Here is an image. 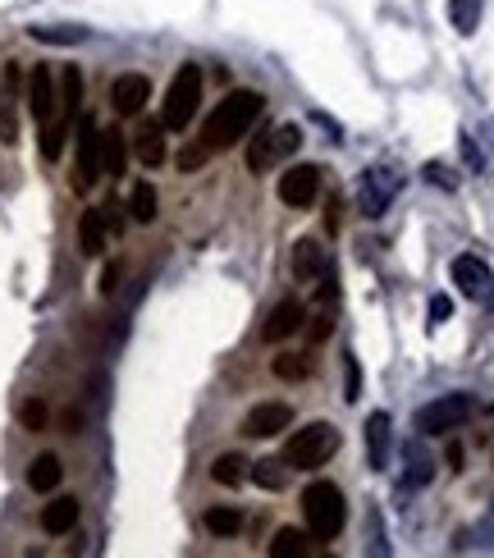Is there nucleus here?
<instances>
[{
    "instance_id": "nucleus-26",
    "label": "nucleus",
    "mask_w": 494,
    "mask_h": 558,
    "mask_svg": "<svg viewBox=\"0 0 494 558\" xmlns=\"http://www.w3.org/2000/svg\"><path fill=\"white\" fill-rule=\"evenodd\" d=\"M403 458H408V472H403V490H417V485H426L430 472H435L430 453H421V444H408V449H403Z\"/></svg>"
},
{
    "instance_id": "nucleus-22",
    "label": "nucleus",
    "mask_w": 494,
    "mask_h": 558,
    "mask_svg": "<svg viewBox=\"0 0 494 558\" xmlns=\"http://www.w3.org/2000/svg\"><path fill=\"white\" fill-rule=\"evenodd\" d=\"M124 165H129V142H124V133L119 129H101V174H124Z\"/></svg>"
},
{
    "instance_id": "nucleus-28",
    "label": "nucleus",
    "mask_w": 494,
    "mask_h": 558,
    "mask_svg": "<svg viewBox=\"0 0 494 558\" xmlns=\"http://www.w3.org/2000/svg\"><path fill=\"white\" fill-rule=\"evenodd\" d=\"M252 481L261 485V490H284V481H289V462L284 458H266V462H252Z\"/></svg>"
},
{
    "instance_id": "nucleus-4",
    "label": "nucleus",
    "mask_w": 494,
    "mask_h": 558,
    "mask_svg": "<svg viewBox=\"0 0 494 558\" xmlns=\"http://www.w3.org/2000/svg\"><path fill=\"white\" fill-rule=\"evenodd\" d=\"M197 106H202V65H179L170 78V92H165L161 124L170 133H183L197 119Z\"/></svg>"
},
{
    "instance_id": "nucleus-23",
    "label": "nucleus",
    "mask_w": 494,
    "mask_h": 558,
    "mask_svg": "<svg viewBox=\"0 0 494 558\" xmlns=\"http://www.w3.org/2000/svg\"><path fill=\"white\" fill-rule=\"evenodd\" d=\"M156 211H161L156 188H151L147 179H138V183H133V193H129V215L138 220V225H151V220H156Z\"/></svg>"
},
{
    "instance_id": "nucleus-2",
    "label": "nucleus",
    "mask_w": 494,
    "mask_h": 558,
    "mask_svg": "<svg viewBox=\"0 0 494 558\" xmlns=\"http://www.w3.org/2000/svg\"><path fill=\"white\" fill-rule=\"evenodd\" d=\"M302 517H307L312 540H339L344 536L348 504H344V494H339V485H330V481L307 485V490H302Z\"/></svg>"
},
{
    "instance_id": "nucleus-31",
    "label": "nucleus",
    "mask_w": 494,
    "mask_h": 558,
    "mask_svg": "<svg viewBox=\"0 0 494 558\" xmlns=\"http://www.w3.org/2000/svg\"><path fill=\"white\" fill-rule=\"evenodd\" d=\"M19 421H23L28 430H33V435H42V430H46V421H51V408H46L42 398H28V403L19 408Z\"/></svg>"
},
{
    "instance_id": "nucleus-12",
    "label": "nucleus",
    "mask_w": 494,
    "mask_h": 558,
    "mask_svg": "<svg viewBox=\"0 0 494 558\" xmlns=\"http://www.w3.org/2000/svg\"><path fill=\"white\" fill-rule=\"evenodd\" d=\"M293 426V408L289 403H257V408L243 417V435L252 440H270V435H280V430Z\"/></svg>"
},
{
    "instance_id": "nucleus-16",
    "label": "nucleus",
    "mask_w": 494,
    "mask_h": 558,
    "mask_svg": "<svg viewBox=\"0 0 494 558\" xmlns=\"http://www.w3.org/2000/svg\"><path fill=\"white\" fill-rule=\"evenodd\" d=\"M275 161H280V138H275V129H257L252 138H247V170L270 174Z\"/></svg>"
},
{
    "instance_id": "nucleus-13",
    "label": "nucleus",
    "mask_w": 494,
    "mask_h": 558,
    "mask_svg": "<svg viewBox=\"0 0 494 558\" xmlns=\"http://www.w3.org/2000/svg\"><path fill=\"white\" fill-rule=\"evenodd\" d=\"M151 101V83L142 74H119L115 83H110V106H115V115H142V106Z\"/></svg>"
},
{
    "instance_id": "nucleus-25",
    "label": "nucleus",
    "mask_w": 494,
    "mask_h": 558,
    "mask_svg": "<svg viewBox=\"0 0 494 558\" xmlns=\"http://www.w3.org/2000/svg\"><path fill=\"white\" fill-rule=\"evenodd\" d=\"M252 472V462L243 458V453H220L211 467V481L215 485H243V476Z\"/></svg>"
},
{
    "instance_id": "nucleus-35",
    "label": "nucleus",
    "mask_w": 494,
    "mask_h": 558,
    "mask_svg": "<svg viewBox=\"0 0 494 558\" xmlns=\"http://www.w3.org/2000/svg\"><path fill=\"white\" fill-rule=\"evenodd\" d=\"M206 156H211V151H206L202 142H197V147H183V151H179V170H202Z\"/></svg>"
},
{
    "instance_id": "nucleus-15",
    "label": "nucleus",
    "mask_w": 494,
    "mask_h": 558,
    "mask_svg": "<svg viewBox=\"0 0 494 558\" xmlns=\"http://www.w3.org/2000/svg\"><path fill=\"white\" fill-rule=\"evenodd\" d=\"M389 444H394V421H389V412H371L366 417V462L376 472H389Z\"/></svg>"
},
{
    "instance_id": "nucleus-30",
    "label": "nucleus",
    "mask_w": 494,
    "mask_h": 558,
    "mask_svg": "<svg viewBox=\"0 0 494 558\" xmlns=\"http://www.w3.org/2000/svg\"><path fill=\"white\" fill-rule=\"evenodd\" d=\"M33 42H55V46H74V42H87V28H28Z\"/></svg>"
},
{
    "instance_id": "nucleus-17",
    "label": "nucleus",
    "mask_w": 494,
    "mask_h": 558,
    "mask_svg": "<svg viewBox=\"0 0 494 558\" xmlns=\"http://www.w3.org/2000/svg\"><path fill=\"white\" fill-rule=\"evenodd\" d=\"M106 238H110V225H106V211H83V220H78V252L83 257H101L106 252Z\"/></svg>"
},
{
    "instance_id": "nucleus-1",
    "label": "nucleus",
    "mask_w": 494,
    "mask_h": 558,
    "mask_svg": "<svg viewBox=\"0 0 494 558\" xmlns=\"http://www.w3.org/2000/svg\"><path fill=\"white\" fill-rule=\"evenodd\" d=\"M261 110H266V97H261V92H252V87H238V92H229V97L215 101V110L206 115L202 147L206 151L234 147L238 138H247V133H252V124L261 119Z\"/></svg>"
},
{
    "instance_id": "nucleus-38",
    "label": "nucleus",
    "mask_w": 494,
    "mask_h": 558,
    "mask_svg": "<svg viewBox=\"0 0 494 558\" xmlns=\"http://www.w3.org/2000/svg\"><path fill=\"white\" fill-rule=\"evenodd\" d=\"M115 279H119V266H106V275H101V293H115Z\"/></svg>"
},
{
    "instance_id": "nucleus-11",
    "label": "nucleus",
    "mask_w": 494,
    "mask_h": 558,
    "mask_svg": "<svg viewBox=\"0 0 494 558\" xmlns=\"http://www.w3.org/2000/svg\"><path fill=\"white\" fill-rule=\"evenodd\" d=\"M307 325V307H302V298H280L275 307H270V316H266V344H284V339H293V334Z\"/></svg>"
},
{
    "instance_id": "nucleus-33",
    "label": "nucleus",
    "mask_w": 494,
    "mask_h": 558,
    "mask_svg": "<svg viewBox=\"0 0 494 558\" xmlns=\"http://www.w3.org/2000/svg\"><path fill=\"white\" fill-rule=\"evenodd\" d=\"M344 398L353 403V398H362V366H357L353 348H348V362H344Z\"/></svg>"
},
{
    "instance_id": "nucleus-3",
    "label": "nucleus",
    "mask_w": 494,
    "mask_h": 558,
    "mask_svg": "<svg viewBox=\"0 0 494 558\" xmlns=\"http://www.w3.org/2000/svg\"><path fill=\"white\" fill-rule=\"evenodd\" d=\"M334 453H339V430H334L330 421H312V426L293 430L289 440H284L280 458L289 462V472H316V467H325Z\"/></svg>"
},
{
    "instance_id": "nucleus-21",
    "label": "nucleus",
    "mask_w": 494,
    "mask_h": 558,
    "mask_svg": "<svg viewBox=\"0 0 494 558\" xmlns=\"http://www.w3.org/2000/svg\"><path fill=\"white\" fill-rule=\"evenodd\" d=\"M270 554H275V558H307V554H312V531L280 526V531L270 536Z\"/></svg>"
},
{
    "instance_id": "nucleus-36",
    "label": "nucleus",
    "mask_w": 494,
    "mask_h": 558,
    "mask_svg": "<svg viewBox=\"0 0 494 558\" xmlns=\"http://www.w3.org/2000/svg\"><path fill=\"white\" fill-rule=\"evenodd\" d=\"M476 540H481L485 549H494V508L481 517V526H476Z\"/></svg>"
},
{
    "instance_id": "nucleus-24",
    "label": "nucleus",
    "mask_w": 494,
    "mask_h": 558,
    "mask_svg": "<svg viewBox=\"0 0 494 558\" xmlns=\"http://www.w3.org/2000/svg\"><path fill=\"white\" fill-rule=\"evenodd\" d=\"M206 531H211V536H220V540L238 536V531H243V513H238V508H229V504L206 508Z\"/></svg>"
},
{
    "instance_id": "nucleus-32",
    "label": "nucleus",
    "mask_w": 494,
    "mask_h": 558,
    "mask_svg": "<svg viewBox=\"0 0 494 558\" xmlns=\"http://www.w3.org/2000/svg\"><path fill=\"white\" fill-rule=\"evenodd\" d=\"M10 92H5V97H0V142H5V147H14V142H19V124H14V110H10Z\"/></svg>"
},
{
    "instance_id": "nucleus-14",
    "label": "nucleus",
    "mask_w": 494,
    "mask_h": 558,
    "mask_svg": "<svg viewBox=\"0 0 494 558\" xmlns=\"http://www.w3.org/2000/svg\"><path fill=\"white\" fill-rule=\"evenodd\" d=\"M293 275L302 284H316V279L330 275V252H325L321 238H298V247H293Z\"/></svg>"
},
{
    "instance_id": "nucleus-5",
    "label": "nucleus",
    "mask_w": 494,
    "mask_h": 558,
    "mask_svg": "<svg viewBox=\"0 0 494 558\" xmlns=\"http://www.w3.org/2000/svg\"><path fill=\"white\" fill-rule=\"evenodd\" d=\"M398 188H403V179H398L394 165H371V170H362V179H357V211L366 215V220H380V215L389 211V202L398 197Z\"/></svg>"
},
{
    "instance_id": "nucleus-18",
    "label": "nucleus",
    "mask_w": 494,
    "mask_h": 558,
    "mask_svg": "<svg viewBox=\"0 0 494 558\" xmlns=\"http://www.w3.org/2000/svg\"><path fill=\"white\" fill-rule=\"evenodd\" d=\"M78 513H83V508H78L74 494H60V499H51V504L42 508V531L46 536H65V531L78 526Z\"/></svg>"
},
{
    "instance_id": "nucleus-6",
    "label": "nucleus",
    "mask_w": 494,
    "mask_h": 558,
    "mask_svg": "<svg viewBox=\"0 0 494 558\" xmlns=\"http://www.w3.org/2000/svg\"><path fill=\"white\" fill-rule=\"evenodd\" d=\"M472 412H476L472 394H440V398H430L426 408H417V430L421 435H449Z\"/></svg>"
},
{
    "instance_id": "nucleus-8",
    "label": "nucleus",
    "mask_w": 494,
    "mask_h": 558,
    "mask_svg": "<svg viewBox=\"0 0 494 558\" xmlns=\"http://www.w3.org/2000/svg\"><path fill=\"white\" fill-rule=\"evenodd\" d=\"M101 174V129L97 119H87L78 124V165H74V193H87Z\"/></svg>"
},
{
    "instance_id": "nucleus-34",
    "label": "nucleus",
    "mask_w": 494,
    "mask_h": 558,
    "mask_svg": "<svg viewBox=\"0 0 494 558\" xmlns=\"http://www.w3.org/2000/svg\"><path fill=\"white\" fill-rule=\"evenodd\" d=\"M275 138H280V156H293V151L302 147V129H298V124H284V129H275Z\"/></svg>"
},
{
    "instance_id": "nucleus-20",
    "label": "nucleus",
    "mask_w": 494,
    "mask_h": 558,
    "mask_svg": "<svg viewBox=\"0 0 494 558\" xmlns=\"http://www.w3.org/2000/svg\"><path fill=\"white\" fill-rule=\"evenodd\" d=\"M165 124H142L138 138H133V151H138V161L147 165V170H156V165H165Z\"/></svg>"
},
{
    "instance_id": "nucleus-37",
    "label": "nucleus",
    "mask_w": 494,
    "mask_h": 558,
    "mask_svg": "<svg viewBox=\"0 0 494 558\" xmlns=\"http://www.w3.org/2000/svg\"><path fill=\"white\" fill-rule=\"evenodd\" d=\"M449 312H453V302H449V298H435V302H430V316H435V325L449 321Z\"/></svg>"
},
{
    "instance_id": "nucleus-10",
    "label": "nucleus",
    "mask_w": 494,
    "mask_h": 558,
    "mask_svg": "<svg viewBox=\"0 0 494 558\" xmlns=\"http://www.w3.org/2000/svg\"><path fill=\"white\" fill-rule=\"evenodd\" d=\"M321 174L316 165H293L289 174H280V202L293 206V211H302V206H312L316 193H321Z\"/></svg>"
},
{
    "instance_id": "nucleus-9",
    "label": "nucleus",
    "mask_w": 494,
    "mask_h": 558,
    "mask_svg": "<svg viewBox=\"0 0 494 558\" xmlns=\"http://www.w3.org/2000/svg\"><path fill=\"white\" fill-rule=\"evenodd\" d=\"M28 110L37 124H51L60 110V83H55L51 65H33V74H28Z\"/></svg>"
},
{
    "instance_id": "nucleus-27",
    "label": "nucleus",
    "mask_w": 494,
    "mask_h": 558,
    "mask_svg": "<svg viewBox=\"0 0 494 558\" xmlns=\"http://www.w3.org/2000/svg\"><path fill=\"white\" fill-rule=\"evenodd\" d=\"M481 10H485V0H449V19L462 37H472L481 28Z\"/></svg>"
},
{
    "instance_id": "nucleus-19",
    "label": "nucleus",
    "mask_w": 494,
    "mask_h": 558,
    "mask_svg": "<svg viewBox=\"0 0 494 558\" xmlns=\"http://www.w3.org/2000/svg\"><path fill=\"white\" fill-rule=\"evenodd\" d=\"M60 481H65V462L55 458V453H37L33 467H28V485L37 494H51V490H60Z\"/></svg>"
},
{
    "instance_id": "nucleus-29",
    "label": "nucleus",
    "mask_w": 494,
    "mask_h": 558,
    "mask_svg": "<svg viewBox=\"0 0 494 558\" xmlns=\"http://www.w3.org/2000/svg\"><path fill=\"white\" fill-rule=\"evenodd\" d=\"M270 371H275L280 380H307L312 362H307V353H280L275 362H270Z\"/></svg>"
},
{
    "instance_id": "nucleus-7",
    "label": "nucleus",
    "mask_w": 494,
    "mask_h": 558,
    "mask_svg": "<svg viewBox=\"0 0 494 558\" xmlns=\"http://www.w3.org/2000/svg\"><path fill=\"white\" fill-rule=\"evenodd\" d=\"M449 275H453V284H458L462 298H472V302H494V275H490V266H485L481 257H472V252L453 257Z\"/></svg>"
}]
</instances>
